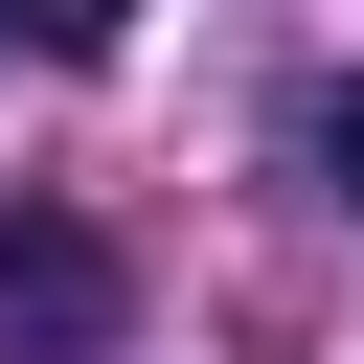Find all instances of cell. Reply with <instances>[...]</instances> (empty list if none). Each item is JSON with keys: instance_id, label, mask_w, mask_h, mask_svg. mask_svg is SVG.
<instances>
[{"instance_id": "obj_3", "label": "cell", "mask_w": 364, "mask_h": 364, "mask_svg": "<svg viewBox=\"0 0 364 364\" xmlns=\"http://www.w3.org/2000/svg\"><path fill=\"white\" fill-rule=\"evenodd\" d=\"M23 23H46V46H114V23H136V0H23Z\"/></svg>"}, {"instance_id": "obj_1", "label": "cell", "mask_w": 364, "mask_h": 364, "mask_svg": "<svg viewBox=\"0 0 364 364\" xmlns=\"http://www.w3.org/2000/svg\"><path fill=\"white\" fill-rule=\"evenodd\" d=\"M0 341H46V364H91V341H114V250L23 205V228H0Z\"/></svg>"}, {"instance_id": "obj_2", "label": "cell", "mask_w": 364, "mask_h": 364, "mask_svg": "<svg viewBox=\"0 0 364 364\" xmlns=\"http://www.w3.org/2000/svg\"><path fill=\"white\" fill-rule=\"evenodd\" d=\"M318 182H341V205H364V91H341V114H318Z\"/></svg>"}]
</instances>
